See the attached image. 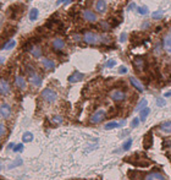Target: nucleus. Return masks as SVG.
Wrapping results in <instances>:
<instances>
[{
  "instance_id": "29",
  "label": "nucleus",
  "mask_w": 171,
  "mask_h": 180,
  "mask_svg": "<svg viewBox=\"0 0 171 180\" xmlns=\"http://www.w3.org/2000/svg\"><path fill=\"white\" fill-rule=\"evenodd\" d=\"M147 99H141L139 101V103L137 104V107H136V112H139V110H142L143 108H146L147 107Z\"/></svg>"
},
{
  "instance_id": "12",
  "label": "nucleus",
  "mask_w": 171,
  "mask_h": 180,
  "mask_svg": "<svg viewBox=\"0 0 171 180\" xmlns=\"http://www.w3.org/2000/svg\"><path fill=\"white\" fill-rule=\"evenodd\" d=\"M42 65H43V68L45 70H48V71H53L55 69V61L53 59H50V58H43L42 59Z\"/></svg>"
},
{
  "instance_id": "39",
  "label": "nucleus",
  "mask_w": 171,
  "mask_h": 180,
  "mask_svg": "<svg viewBox=\"0 0 171 180\" xmlns=\"http://www.w3.org/2000/svg\"><path fill=\"white\" fill-rule=\"evenodd\" d=\"M139 118H134V119L132 120V123H131V127H137L138 125H139Z\"/></svg>"
},
{
  "instance_id": "49",
  "label": "nucleus",
  "mask_w": 171,
  "mask_h": 180,
  "mask_svg": "<svg viewBox=\"0 0 171 180\" xmlns=\"http://www.w3.org/2000/svg\"><path fill=\"white\" fill-rule=\"evenodd\" d=\"M1 25H3V18H1V15H0V28H1Z\"/></svg>"
},
{
  "instance_id": "31",
  "label": "nucleus",
  "mask_w": 171,
  "mask_h": 180,
  "mask_svg": "<svg viewBox=\"0 0 171 180\" xmlns=\"http://www.w3.org/2000/svg\"><path fill=\"white\" fill-rule=\"evenodd\" d=\"M163 45H161V43H157V44H155V47H154V53L155 54H158V55H160V54H161L163 53Z\"/></svg>"
},
{
  "instance_id": "46",
  "label": "nucleus",
  "mask_w": 171,
  "mask_h": 180,
  "mask_svg": "<svg viewBox=\"0 0 171 180\" xmlns=\"http://www.w3.org/2000/svg\"><path fill=\"white\" fill-rule=\"evenodd\" d=\"M134 8H136V5H134V4L132 3V4H131V5H129V6H128V10H133Z\"/></svg>"
},
{
  "instance_id": "23",
  "label": "nucleus",
  "mask_w": 171,
  "mask_h": 180,
  "mask_svg": "<svg viewBox=\"0 0 171 180\" xmlns=\"http://www.w3.org/2000/svg\"><path fill=\"white\" fill-rule=\"evenodd\" d=\"M38 16H39V10L35 9V8L31 9V11H29V14H28V17H29L31 21H35V20L38 18Z\"/></svg>"
},
{
  "instance_id": "50",
  "label": "nucleus",
  "mask_w": 171,
  "mask_h": 180,
  "mask_svg": "<svg viewBox=\"0 0 171 180\" xmlns=\"http://www.w3.org/2000/svg\"><path fill=\"white\" fill-rule=\"evenodd\" d=\"M168 34H170V36H171V26H170V28H169V32H168Z\"/></svg>"
},
{
  "instance_id": "33",
  "label": "nucleus",
  "mask_w": 171,
  "mask_h": 180,
  "mask_svg": "<svg viewBox=\"0 0 171 180\" xmlns=\"http://www.w3.org/2000/svg\"><path fill=\"white\" fill-rule=\"evenodd\" d=\"M137 11H138L139 15H147L149 10H148L147 6H138V8H137Z\"/></svg>"
},
{
  "instance_id": "1",
  "label": "nucleus",
  "mask_w": 171,
  "mask_h": 180,
  "mask_svg": "<svg viewBox=\"0 0 171 180\" xmlns=\"http://www.w3.org/2000/svg\"><path fill=\"white\" fill-rule=\"evenodd\" d=\"M82 40L91 45L99 44L100 43V34L93 32V31H88V32H84L82 34Z\"/></svg>"
},
{
  "instance_id": "5",
  "label": "nucleus",
  "mask_w": 171,
  "mask_h": 180,
  "mask_svg": "<svg viewBox=\"0 0 171 180\" xmlns=\"http://www.w3.org/2000/svg\"><path fill=\"white\" fill-rule=\"evenodd\" d=\"M28 81L29 83L34 86V87H40L42 86V82H43V79L42 76H40L39 74H37V71H34V73H32L31 75H28Z\"/></svg>"
},
{
  "instance_id": "30",
  "label": "nucleus",
  "mask_w": 171,
  "mask_h": 180,
  "mask_svg": "<svg viewBox=\"0 0 171 180\" xmlns=\"http://www.w3.org/2000/svg\"><path fill=\"white\" fill-rule=\"evenodd\" d=\"M51 121H53V124H61L64 121V118L61 115H54L51 118Z\"/></svg>"
},
{
  "instance_id": "42",
  "label": "nucleus",
  "mask_w": 171,
  "mask_h": 180,
  "mask_svg": "<svg viewBox=\"0 0 171 180\" xmlns=\"http://www.w3.org/2000/svg\"><path fill=\"white\" fill-rule=\"evenodd\" d=\"M126 38H127V33H125V32H122L121 34H120V42H125L126 40Z\"/></svg>"
},
{
  "instance_id": "18",
  "label": "nucleus",
  "mask_w": 171,
  "mask_h": 180,
  "mask_svg": "<svg viewBox=\"0 0 171 180\" xmlns=\"http://www.w3.org/2000/svg\"><path fill=\"white\" fill-rule=\"evenodd\" d=\"M144 65H146V63H144L143 58H134L133 59V66L137 71H142L144 69Z\"/></svg>"
},
{
  "instance_id": "27",
  "label": "nucleus",
  "mask_w": 171,
  "mask_h": 180,
  "mask_svg": "<svg viewBox=\"0 0 171 180\" xmlns=\"http://www.w3.org/2000/svg\"><path fill=\"white\" fill-rule=\"evenodd\" d=\"M100 28L104 31V32H108V31H110L111 25L109 21H100Z\"/></svg>"
},
{
  "instance_id": "26",
  "label": "nucleus",
  "mask_w": 171,
  "mask_h": 180,
  "mask_svg": "<svg viewBox=\"0 0 171 180\" xmlns=\"http://www.w3.org/2000/svg\"><path fill=\"white\" fill-rule=\"evenodd\" d=\"M32 140H33V133L32 132L27 131V132L23 133V136H22V141L23 142H31Z\"/></svg>"
},
{
  "instance_id": "2",
  "label": "nucleus",
  "mask_w": 171,
  "mask_h": 180,
  "mask_svg": "<svg viewBox=\"0 0 171 180\" xmlns=\"http://www.w3.org/2000/svg\"><path fill=\"white\" fill-rule=\"evenodd\" d=\"M40 96H42V98L46 102V103H54L56 102V99H58V93L53 90V88H44L42 91V93H40Z\"/></svg>"
},
{
  "instance_id": "17",
  "label": "nucleus",
  "mask_w": 171,
  "mask_h": 180,
  "mask_svg": "<svg viewBox=\"0 0 171 180\" xmlns=\"http://www.w3.org/2000/svg\"><path fill=\"white\" fill-rule=\"evenodd\" d=\"M144 180H165V177L159 172H152L146 175Z\"/></svg>"
},
{
  "instance_id": "41",
  "label": "nucleus",
  "mask_w": 171,
  "mask_h": 180,
  "mask_svg": "<svg viewBox=\"0 0 171 180\" xmlns=\"http://www.w3.org/2000/svg\"><path fill=\"white\" fill-rule=\"evenodd\" d=\"M119 74H121V75H123V74H127V68L126 66H120V68H119Z\"/></svg>"
},
{
  "instance_id": "24",
  "label": "nucleus",
  "mask_w": 171,
  "mask_h": 180,
  "mask_svg": "<svg viewBox=\"0 0 171 180\" xmlns=\"http://www.w3.org/2000/svg\"><path fill=\"white\" fill-rule=\"evenodd\" d=\"M15 45H16V42H15L14 39H9L7 42H5V44L1 47L3 50H11L12 48H15Z\"/></svg>"
},
{
  "instance_id": "40",
  "label": "nucleus",
  "mask_w": 171,
  "mask_h": 180,
  "mask_svg": "<svg viewBox=\"0 0 171 180\" xmlns=\"http://www.w3.org/2000/svg\"><path fill=\"white\" fill-rule=\"evenodd\" d=\"M157 104H158V107H164L165 104H166V101H165L164 98H158L157 99Z\"/></svg>"
},
{
  "instance_id": "37",
  "label": "nucleus",
  "mask_w": 171,
  "mask_h": 180,
  "mask_svg": "<svg viewBox=\"0 0 171 180\" xmlns=\"http://www.w3.org/2000/svg\"><path fill=\"white\" fill-rule=\"evenodd\" d=\"M20 164H22V159L21 158H18V161H15L11 166L9 167V169H12V168H15V167H17V166H20Z\"/></svg>"
},
{
  "instance_id": "32",
  "label": "nucleus",
  "mask_w": 171,
  "mask_h": 180,
  "mask_svg": "<svg viewBox=\"0 0 171 180\" xmlns=\"http://www.w3.org/2000/svg\"><path fill=\"white\" fill-rule=\"evenodd\" d=\"M152 17H153L154 20H161V18H163V11H161V10L154 11V12L152 14Z\"/></svg>"
},
{
  "instance_id": "48",
  "label": "nucleus",
  "mask_w": 171,
  "mask_h": 180,
  "mask_svg": "<svg viewBox=\"0 0 171 180\" xmlns=\"http://www.w3.org/2000/svg\"><path fill=\"white\" fill-rule=\"evenodd\" d=\"M164 97H171V91L166 92V93H164Z\"/></svg>"
},
{
  "instance_id": "14",
  "label": "nucleus",
  "mask_w": 171,
  "mask_h": 180,
  "mask_svg": "<svg viewBox=\"0 0 171 180\" xmlns=\"http://www.w3.org/2000/svg\"><path fill=\"white\" fill-rule=\"evenodd\" d=\"M95 10H97L98 14H105L108 11V3L105 0H97Z\"/></svg>"
},
{
  "instance_id": "20",
  "label": "nucleus",
  "mask_w": 171,
  "mask_h": 180,
  "mask_svg": "<svg viewBox=\"0 0 171 180\" xmlns=\"http://www.w3.org/2000/svg\"><path fill=\"white\" fill-rule=\"evenodd\" d=\"M152 143H153V136H152V131H149L146 136H144V141H143V145L146 148H150L152 147Z\"/></svg>"
},
{
  "instance_id": "43",
  "label": "nucleus",
  "mask_w": 171,
  "mask_h": 180,
  "mask_svg": "<svg viewBox=\"0 0 171 180\" xmlns=\"http://www.w3.org/2000/svg\"><path fill=\"white\" fill-rule=\"evenodd\" d=\"M70 1H72V0H58V1H56V5H61V4H69Z\"/></svg>"
},
{
  "instance_id": "7",
  "label": "nucleus",
  "mask_w": 171,
  "mask_h": 180,
  "mask_svg": "<svg viewBox=\"0 0 171 180\" xmlns=\"http://www.w3.org/2000/svg\"><path fill=\"white\" fill-rule=\"evenodd\" d=\"M11 113H12V109H11V105L9 103H3L0 105V116L3 119H9L11 116Z\"/></svg>"
},
{
  "instance_id": "16",
  "label": "nucleus",
  "mask_w": 171,
  "mask_h": 180,
  "mask_svg": "<svg viewBox=\"0 0 171 180\" xmlns=\"http://www.w3.org/2000/svg\"><path fill=\"white\" fill-rule=\"evenodd\" d=\"M163 47L166 53L171 54V36L170 34H165V37L163 38Z\"/></svg>"
},
{
  "instance_id": "25",
  "label": "nucleus",
  "mask_w": 171,
  "mask_h": 180,
  "mask_svg": "<svg viewBox=\"0 0 171 180\" xmlns=\"http://www.w3.org/2000/svg\"><path fill=\"white\" fill-rule=\"evenodd\" d=\"M120 123H117V121H110V123H106L104 129L105 130H112V129H116V127H120Z\"/></svg>"
},
{
  "instance_id": "28",
  "label": "nucleus",
  "mask_w": 171,
  "mask_h": 180,
  "mask_svg": "<svg viewBox=\"0 0 171 180\" xmlns=\"http://www.w3.org/2000/svg\"><path fill=\"white\" fill-rule=\"evenodd\" d=\"M131 146H132V138H127L122 145V151H128L131 148Z\"/></svg>"
},
{
  "instance_id": "6",
  "label": "nucleus",
  "mask_w": 171,
  "mask_h": 180,
  "mask_svg": "<svg viewBox=\"0 0 171 180\" xmlns=\"http://www.w3.org/2000/svg\"><path fill=\"white\" fill-rule=\"evenodd\" d=\"M82 16H83V18L86 20L87 22H91V23H94L98 21V16L97 14L94 11H92V10L89 9H86L82 11Z\"/></svg>"
},
{
  "instance_id": "35",
  "label": "nucleus",
  "mask_w": 171,
  "mask_h": 180,
  "mask_svg": "<svg viewBox=\"0 0 171 180\" xmlns=\"http://www.w3.org/2000/svg\"><path fill=\"white\" fill-rule=\"evenodd\" d=\"M34 71H35V69H34L33 65H31V64L26 65V73H27V75H31L32 73H34Z\"/></svg>"
},
{
  "instance_id": "13",
  "label": "nucleus",
  "mask_w": 171,
  "mask_h": 180,
  "mask_svg": "<svg viewBox=\"0 0 171 180\" xmlns=\"http://www.w3.org/2000/svg\"><path fill=\"white\" fill-rule=\"evenodd\" d=\"M129 83H131L132 87H134V90H137L138 92H143V91H144L143 83L137 79V77H134V76H131V77H129Z\"/></svg>"
},
{
  "instance_id": "10",
  "label": "nucleus",
  "mask_w": 171,
  "mask_h": 180,
  "mask_svg": "<svg viewBox=\"0 0 171 180\" xmlns=\"http://www.w3.org/2000/svg\"><path fill=\"white\" fill-rule=\"evenodd\" d=\"M28 51L34 56V58H37V59L42 58V55H43V49L40 48V45H38V44H33L32 47H29Z\"/></svg>"
},
{
  "instance_id": "15",
  "label": "nucleus",
  "mask_w": 171,
  "mask_h": 180,
  "mask_svg": "<svg viewBox=\"0 0 171 180\" xmlns=\"http://www.w3.org/2000/svg\"><path fill=\"white\" fill-rule=\"evenodd\" d=\"M84 79V75L80 73V71H75L69 76V82L70 83H76V82H80Z\"/></svg>"
},
{
  "instance_id": "11",
  "label": "nucleus",
  "mask_w": 171,
  "mask_h": 180,
  "mask_svg": "<svg viewBox=\"0 0 171 180\" xmlns=\"http://www.w3.org/2000/svg\"><path fill=\"white\" fill-rule=\"evenodd\" d=\"M15 85H16L18 90L23 91V90H26V87H27V81H26V79L22 75H17L15 77Z\"/></svg>"
},
{
  "instance_id": "38",
  "label": "nucleus",
  "mask_w": 171,
  "mask_h": 180,
  "mask_svg": "<svg viewBox=\"0 0 171 180\" xmlns=\"http://www.w3.org/2000/svg\"><path fill=\"white\" fill-rule=\"evenodd\" d=\"M115 64H116V61L114 60V59H109L105 66H106V68H114V66H115Z\"/></svg>"
},
{
  "instance_id": "22",
  "label": "nucleus",
  "mask_w": 171,
  "mask_h": 180,
  "mask_svg": "<svg viewBox=\"0 0 171 180\" xmlns=\"http://www.w3.org/2000/svg\"><path fill=\"white\" fill-rule=\"evenodd\" d=\"M111 42H112V38H111L109 34H106V33L100 34V44H105V45H108V44H110Z\"/></svg>"
},
{
  "instance_id": "8",
  "label": "nucleus",
  "mask_w": 171,
  "mask_h": 180,
  "mask_svg": "<svg viewBox=\"0 0 171 180\" xmlns=\"http://www.w3.org/2000/svg\"><path fill=\"white\" fill-rule=\"evenodd\" d=\"M11 93V86L6 79H0V94L7 96Z\"/></svg>"
},
{
  "instance_id": "3",
  "label": "nucleus",
  "mask_w": 171,
  "mask_h": 180,
  "mask_svg": "<svg viewBox=\"0 0 171 180\" xmlns=\"http://www.w3.org/2000/svg\"><path fill=\"white\" fill-rule=\"evenodd\" d=\"M106 116V112L104 109H98L97 112H94L89 118V121L92 124H100V123L105 119Z\"/></svg>"
},
{
  "instance_id": "4",
  "label": "nucleus",
  "mask_w": 171,
  "mask_h": 180,
  "mask_svg": "<svg viewBox=\"0 0 171 180\" xmlns=\"http://www.w3.org/2000/svg\"><path fill=\"white\" fill-rule=\"evenodd\" d=\"M110 98L114 102H122L127 98V94H126V92H123L122 90H114L110 93Z\"/></svg>"
},
{
  "instance_id": "45",
  "label": "nucleus",
  "mask_w": 171,
  "mask_h": 180,
  "mask_svg": "<svg viewBox=\"0 0 171 180\" xmlns=\"http://www.w3.org/2000/svg\"><path fill=\"white\" fill-rule=\"evenodd\" d=\"M4 61H5V58H4V56H0V66L4 64Z\"/></svg>"
},
{
  "instance_id": "9",
  "label": "nucleus",
  "mask_w": 171,
  "mask_h": 180,
  "mask_svg": "<svg viewBox=\"0 0 171 180\" xmlns=\"http://www.w3.org/2000/svg\"><path fill=\"white\" fill-rule=\"evenodd\" d=\"M65 40L63 38H60V37H56L53 39V42H51V47H53V49L55 51H60V50H63L65 48Z\"/></svg>"
},
{
  "instance_id": "47",
  "label": "nucleus",
  "mask_w": 171,
  "mask_h": 180,
  "mask_svg": "<svg viewBox=\"0 0 171 180\" xmlns=\"http://www.w3.org/2000/svg\"><path fill=\"white\" fill-rule=\"evenodd\" d=\"M14 143H9V146H7V150H12V148H14Z\"/></svg>"
},
{
  "instance_id": "34",
  "label": "nucleus",
  "mask_w": 171,
  "mask_h": 180,
  "mask_svg": "<svg viewBox=\"0 0 171 180\" xmlns=\"http://www.w3.org/2000/svg\"><path fill=\"white\" fill-rule=\"evenodd\" d=\"M6 135V126L4 123H0V137H4Z\"/></svg>"
},
{
  "instance_id": "44",
  "label": "nucleus",
  "mask_w": 171,
  "mask_h": 180,
  "mask_svg": "<svg viewBox=\"0 0 171 180\" xmlns=\"http://www.w3.org/2000/svg\"><path fill=\"white\" fill-rule=\"evenodd\" d=\"M74 38H75V40L77 39V42H80V40L82 39V36H78V34H75V37H74Z\"/></svg>"
},
{
  "instance_id": "21",
  "label": "nucleus",
  "mask_w": 171,
  "mask_h": 180,
  "mask_svg": "<svg viewBox=\"0 0 171 180\" xmlns=\"http://www.w3.org/2000/svg\"><path fill=\"white\" fill-rule=\"evenodd\" d=\"M149 113H150V109H149L148 107L143 108L142 110H139V120H141V121H146L148 115H149Z\"/></svg>"
},
{
  "instance_id": "36",
  "label": "nucleus",
  "mask_w": 171,
  "mask_h": 180,
  "mask_svg": "<svg viewBox=\"0 0 171 180\" xmlns=\"http://www.w3.org/2000/svg\"><path fill=\"white\" fill-rule=\"evenodd\" d=\"M12 150H14L15 152H22V151H23V145H22V143H18V145H15Z\"/></svg>"
},
{
  "instance_id": "19",
  "label": "nucleus",
  "mask_w": 171,
  "mask_h": 180,
  "mask_svg": "<svg viewBox=\"0 0 171 180\" xmlns=\"http://www.w3.org/2000/svg\"><path fill=\"white\" fill-rule=\"evenodd\" d=\"M159 129H160V131H163L165 133H171V120L161 123L159 125Z\"/></svg>"
}]
</instances>
